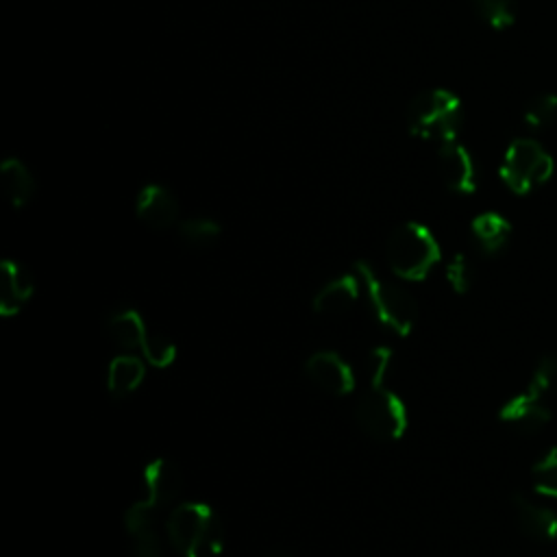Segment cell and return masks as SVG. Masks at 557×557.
Masks as SVG:
<instances>
[{
    "instance_id": "obj_14",
    "label": "cell",
    "mask_w": 557,
    "mask_h": 557,
    "mask_svg": "<svg viewBox=\"0 0 557 557\" xmlns=\"http://www.w3.org/2000/svg\"><path fill=\"white\" fill-rule=\"evenodd\" d=\"M498 416L505 424H509L511 429H516L520 433H537L550 420V411L546 407V400L540 398L537 394L529 392L527 387L520 394H516L513 398H509L500 407Z\"/></svg>"
},
{
    "instance_id": "obj_21",
    "label": "cell",
    "mask_w": 557,
    "mask_h": 557,
    "mask_svg": "<svg viewBox=\"0 0 557 557\" xmlns=\"http://www.w3.org/2000/svg\"><path fill=\"white\" fill-rule=\"evenodd\" d=\"M474 13L494 30H505L516 22V0H470Z\"/></svg>"
},
{
    "instance_id": "obj_2",
    "label": "cell",
    "mask_w": 557,
    "mask_h": 557,
    "mask_svg": "<svg viewBox=\"0 0 557 557\" xmlns=\"http://www.w3.org/2000/svg\"><path fill=\"white\" fill-rule=\"evenodd\" d=\"M442 252L435 235L420 222L398 224L385 244L387 268L394 276L420 283L437 265Z\"/></svg>"
},
{
    "instance_id": "obj_12",
    "label": "cell",
    "mask_w": 557,
    "mask_h": 557,
    "mask_svg": "<svg viewBox=\"0 0 557 557\" xmlns=\"http://www.w3.org/2000/svg\"><path fill=\"white\" fill-rule=\"evenodd\" d=\"M35 294V278L15 259H4L0 263V315H17Z\"/></svg>"
},
{
    "instance_id": "obj_1",
    "label": "cell",
    "mask_w": 557,
    "mask_h": 557,
    "mask_svg": "<svg viewBox=\"0 0 557 557\" xmlns=\"http://www.w3.org/2000/svg\"><path fill=\"white\" fill-rule=\"evenodd\" d=\"M165 537L178 557H215L224 546V527L211 505L183 500L168 511Z\"/></svg>"
},
{
    "instance_id": "obj_13",
    "label": "cell",
    "mask_w": 557,
    "mask_h": 557,
    "mask_svg": "<svg viewBox=\"0 0 557 557\" xmlns=\"http://www.w3.org/2000/svg\"><path fill=\"white\" fill-rule=\"evenodd\" d=\"M361 289H363V285L355 270L339 274V276L331 278L329 283H324L313 294L311 309L320 315H344L357 305Z\"/></svg>"
},
{
    "instance_id": "obj_24",
    "label": "cell",
    "mask_w": 557,
    "mask_h": 557,
    "mask_svg": "<svg viewBox=\"0 0 557 557\" xmlns=\"http://www.w3.org/2000/svg\"><path fill=\"white\" fill-rule=\"evenodd\" d=\"M557 117V96L555 94H537L524 107V122L531 128H546Z\"/></svg>"
},
{
    "instance_id": "obj_16",
    "label": "cell",
    "mask_w": 557,
    "mask_h": 557,
    "mask_svg": "<svg viewBox=\"0 0 557 557\" xmlns=\"http://www.w3.org/2000/svg\"><path fill=\"white\" fill-rule=\"evenodd\" d=\"M146 376V361L144 357L137 355H115L109 366H107V376H104V385L111 398L122 400L126 396H131Z\"/></svg>"
},
{
    "instance_id": "obj_8",
    "label": "cell",
    "mask_w": 557,
    "mask_h": 557,
    "mask_svg": "<svg viewBox=\"0 0 557 557\" xmlns=\"http://www.w3.org/2000/svg\"><path fill=\"white\" fill-rule=\"evenodd\" d=\"M157 516L159 511H154L141 498L126 507L122 522L126 529L131 557H163V542L157 531Z\"/></svg>"
},
{
    "instance_id": "obj_10",
    "label": "cell",
    "mask_w": 557,
    "mask_h": 557,
    "mask_svg": "<svg viewBox=\"0 0 557 557\" xmlns=\"http://www.w3.org/2000/svg\"><path fill=\"white\" fill-rule=\"evenodd\" d=\"M178 200L161 183H146L135 198V215L152 231H168L178 226Z\"/></svg>"
},
{
    "instance_id": "obj_5",
    "label": "cell",
    "mask_w": 557,
    "mask_h": 557,
    "mask_svg": "<svg viewBox=\"0 0 557 557\" xmlns=\"http://www.w3.org/2000/svg\"><path fill=\"white\" fill-rule=\"evenodd\" d=\"M357 426L376 442H396L409 426V413L400 396L392 389L370 387L355 407Z\"/></svg>"
},
{
    "instance_id": "obj_9",
    "label": "cell",
    "mask_w": 557,
    "mask_h": 557,
    "mask_svg": "<svg viewBox=\"0 0 557 557\" xmlns=\"http://www.w3.org/2000/svg\"><path fill=\"white\" fill-rule=\"evenodd\" d=\"M307 379L331 396H346L355 389V370L335 350H318L305 361Z\"/></svg>"
},
{
    "instance_id": "obj_22",
    "label": "cell",
    "mask_w": 557,
    "mask_h": 557,
    "mask_svg": "<svg viewBox=\"0 0 557 557\" xmlns=\"http://www.w3.org/2000/svg\"><path fill=\"white\" fill-rule=\"evenodd\" d=\"M527 389L537 394L544 400L550 398L553 394H557V355H544L537 361V366L527 383Z\"/></svg>"
},
{
    "instance_id": "obj_27",
    "label": "cell",
    "mask_w": 557,
    "mask_h": 557,
    "mask_svg": "<svg viewBox=\"0 0 557 557\" xmlns=\"http://www.w3.org/2000/svg\"><path fill=\"white\" fill-rule=\"evenodd\" d=\"M392 359H394V352H392L389 346H374L368 352L366 370L370 374V387H383L385 385V376L389 372Z\"/></svg>"
},
{
    "instance_id": "obj_17",
    "label": "cell",
    "mask_w": 557,
    "mask_h": 557,
    "mask_svg": "<svg viewBox=\"0 0 557 557\" xmlns=\"http://www.w3.org/2000/svg\"><path fill=\"white\" fill-rule=\"evenodd\" d=\"M470 235L474 246L483 255L494 257L507 246L511 235V224L496 211H483L470 222Z\"/></svg>"
},
{
    "instance_id": "obj_20",
    "label": "cell",
    "mask_w": 557,
    "mask_h": 557,
    "mask_svg": "<svg viewBox=\"0 0 557 557\" xmlns=\"http://www.w3.org/2000/svg\"><path fill=\"white\" fill-rule=\"evenodd\" d=\"M176 228H178L181 242L189 248H196V250L211 248L222 235V226L213 218H207V215L187 218V220L178 222Z\"/></svg>"
},
{
    "instance_id": "obj_4",
    "label": "cell",
    "mask_w": 557,
    "mask_h": 557,
    "mask_svg": "<svg viewBox=\"0 0 557 557\" xmlns=\"http://www.w3.org/2000/svg\"><path fill=\"white\" fill-rule=\"evenodd\" d=\"M355 272L361 278L366 300L376 322L394 335L407 337L418 320V305L413 296L400 285L381 278L368 261H355Z\"/></svg>"
},
{
    "instance_id": "obj_15",
    "label": "cell",
    "mask_w": 557,
    "mask_h": 557,
    "mask_svg": "<svg viewBox=\"0 0 557 557\" xmlns=\"http://www.w3.org/2000/svg\"><path fill=\"white\" fill-rule=\"evenodd\" d=\"M511 505L516 522L524 535L537 542H553L557 537V513L550 507L524 494H516Z\"/></svg>"
},
{
    "instance_id": "obj_26",
    "label": "cell",
    "mask_w": 557,
    "mask_h": 557,
    "mask_svg": "<svg viewBox=\"0 0 557 557\" xmlns=\"http://www.w3.org/2000/svg\"><path fill=\"white\" fill-rule=\"evenodd\" d=\"M444 276H446V283L450 285V289H453L455 294H466V292L472 287V281H474L472 263L468 261L466 255L457 252V255H453V259L446 263Z\"/></svg>"
},
{
    "instance_id": "obj_3",
    "label": "cell",
    "mask_w": 557,
    "mask_h": 557,
    "mask_svg": "<svg viewBox=\"0 0 557 557\" xmlns=\"http://www.w3.org/2000/svg\"><path fill=\"white\" fill-rule=\"evenodd\" d=\"M461 120L463 113L459 98L442 87L416 94L405 111V122L413 137L437 139L440 144L457 139Z\"/></svg>"
},
{
    "instance_id": "obj_23",
    "label": "cell",
    "mask_w": 557,
    "mask_h": 557,
    "mask_svg": "<svg viewBox=\"0 0 557 557\" xmlns=\"http://www.w3.org/2000/svg\"><path fill=\"white\" fill-rule=\"evenodd\" d=\"M139 352H141V357L148 366L163 370V368H170L176 361L178 350H176V344L170 342L168 337H163L159 333H148Z\"/></svg>"
},
{
    "instance_id": "obj_11",
    "label": "cell",
    "mask_w": 557,
    "mask_h": 557,
    "mask_svg": "<svg viewBox=\"0 0 557 557\" xmlns=\"http://www.w3.org/2000/svg\"><path fill=\"white\" fill-rule=\"evenodd\" d=\"M437 170L446 189L455 194H472L476 189V165L466 146L457 141L440 144Z\"/></svg>"
},
{
    "instance_id": "obj_18",
    "label": "cell",
    "mask_w": 557,
    "mask_h": 557,
    "mask_svg": "<svg viewBox=\"0 0 557 557\" xmlns=\"http://www.w3.org/2000/svg\"><path fill=\"white\" fill-rule=\"evenodd\" d=\"M0 183H2L7 200L15 209L26 207L33 200L35 189H37L33 172L17 157H7L2 161V165H0Z\"/></svg>"
},
{
    "instance_id": "obj_25",
    "label": "cell",
    "mask_w": 557,
    "mask_h": 557,
    "mask_svg": "<svg viewBox=\"0 0 557 557\" xmlns=\"http://www.w3.org/2000/svg\"><path fill=\"white\" fill-rule=\"evenodd\" d=\"M533 487L542 496L557 498V448H550L531 470Z\"/></svg>"
},
{
    "instance_id": "obj_6",
    "label": "cell",
    "mask_w": 557,
    "mask_h": 557,
    "mask_svg": "<svg viewBox=\"0 0 557 557\" xmlns=\"http://www.w3.org/2000/svg\"><path fill=\"white\" fill-rule=\"evenodd\" d=\"M553 168V157L542 148V144L529 137H520L507 146L498 172L509 191L524 196L544 185L550 178Z\"/></svg>"
},
{
    "instance_id": "obj_7",
    "label": "cell",
    "mask_w": 557,
    "mask_h": 557,
    "mask_svg": "<svg viewBox=\"0 0 557 557\" xmlns=\"http://www.w3.org/2000/svg\"><path fill=\"white\" fill-rule=\"evenodd\" d=\"M141 485H144V503L150 505L154 511H170L183 490V474L176 463L165 457L150 459L141 470Z\"/></svg>"
},
{
    "instance_id": "obj_19",
    "label": "cell",
    "mask_w": 557,
    "mask_h": 557,
    "mask_svg": "<svg viewBox=\"0 0 557 557\" xmlns=\"http://www.w3.org/2000/svg\"><path fill=\"white\" fill-rule=\"evenodd\" d=\"M107 333L113 339V344L120 346L122 350H141L150 331L146 329V322L139 311L117 309L107 320Z\"/></svg>"
}]
</instances>
